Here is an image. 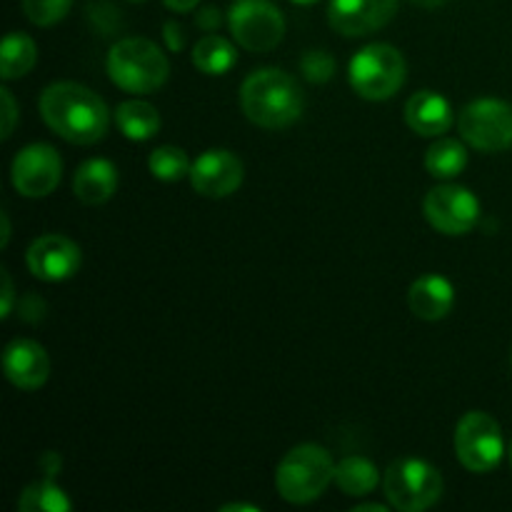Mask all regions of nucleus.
Masks as SVG:
<instances>
[{
  "instance_id": "1",
  "label": "nucleus",
  "mask_w": 512,
  "mask_h": 512,
  "mask_svg": "<svg viewBox=\"0 0 512 512\" xmlns=\"http://www.w3.org/2000/svg\"><path fill=\"white\" fill-rule=\"evenodd\" d=\"M38 105L45 125L73 145H93L108 133L110 110L105 100L73 80L48 85Z\"/></svg>"
},
{
  "instance_id": "2",
  "label": "nucleus",
  "mask_w": 512,
  "mask_h": 512,
  "mask_svg": "<svg viewBox=\"0 0 512 512\" xmlns=\"http://www.w3.org/2000/svg\"><path fill=\"white\" fill-rule=\"evenodd\" d=\"M240 105L250 123L265 130H280L303 115L305 100L293 75L278 68H260L245 78Z\"/></svg>"
},
{
  "instance_id": "3",
  "label": "nucleus",
  "mask_w": 512,
  "mask_h": 512,
  "mask_svg": "<svg viewBox=\"0 0 512 512\" xmlns=\"http://www.w3.org/2000/svg\"><path fill=\"white\" fill-rule=\"evenodd\" d=\"M335 460L323 445L303 443L285 453L275 470V490L290 505L318 500L335 480Z\"/></svg>"
},
{
  "instance_id": "4",
  "label": "nucleus",
  "mask_w": 512,
  "mask_h": 512,
  "mask_svg": "<svg viewBox=\"0 0 512 512\" xmlns=\"http://www.w3.org/2000/svg\"><path fill=\"white\" fill-rule=\"evenodd\" d=\"M110 80L120 90L148 95L168 83L170 63L163 50L148 38H123L110 48L105 60Z\"/></svg>"
},
{
  "instance_id": "5",
  "label": "nucleus",
  "mask_w": 512,
  "mask_h": 512,
  "mask_svg": "<svg viewBox=\"0 0 512 512\" xmlns=\"http://www.w3.org/2000/svg\"><path fill=\"white\" fill-rule=\"evenodd\" d=\"M408 65L403 53L388 43H370L353 55L348 78L365 100H388L403 88Z\"/></svg>"
},
{
  "instance_id": "6",
  "label": "nucleus",
  "mask_w": 512,
  "mask_h": 512,
  "mask_svg": "<svg viewBox=\"0 0 512 512\" xmlns=\"http://www.w3.org/2000/svg\"><path fill=\"white\" fill-rule=\"evenodd\" d=\"M385 498L400 512L430 510L443 495V475L420 458H400L385 470Z\"/></svg>"
},
{
  "instance_id": "7",
  "label": "nucleus",
  "mask_w": 512,
  "mask_h": 512,
  "mask_svg": "<svg viewBox=\"0 0 512 512\" xmlns=\"http://www.w3.org/2000/svg\"><path fill=\"white\" fill-rule=\"evenodd\" d=\"M455 455L470 473H490L498 468L505 455V440L498 420L480 410L463 415L455 428Z\"/></svg>"
},
{
  "instance_id": "8",
  "label": "nucleus",
  "mask_w": 512,
  "mask_h": 512,
  "mask_svg": "<svg viewBox=\"0 0 512 512\" xmlns=\"http://www.w3.org/2000/svg\"><path fill=\"white\" fill-rule=\"evenodd\" d=\"M460 138L483 153L512 148V105L498 98H478L460 110Z\"/></svg>"
},
{
  "instance_id": "9",
  "label": "nucleus",
  "mask_w": 512,
  "mask_h": 512,
  "mask_svg": "<svg viewBox=\"0 0 512 512\" xmlns=\"http://www.w3.org/2000/svg\"><path fill=\"white\" fill-rule=\"evenodd\" d=\"M230 33L240 48L268 53L278 48L285 35V18L270 0H235L228 13Z\"/></svg>"
},
{
  "instance_id": "10",
  "label": "nucleus",
  "mask_w": 512,
  "mask_h": 512,
  "mask_svg": "<svg viewBox=\"0 0 512 512\" xmlns=\"http://www.w3.org/2000/svg\"><path fill=\"white\" fill-rule=\"evenodd\" d=\"M425 218L445 235H465L478 225L480 203L463 185H438L425 195Z\"/></svg>"
},
{
  "instance_id": "11",
  "label": "nucleus",
  "mask_w": 512,
  "mask_h": 512,
  "mask_svg": "<svg viewBox=\"0 0 512 512\" xmlns=\"http://www.w3.org/2000/svg\"><path fill=\"white\" fill-rule=\"evenodd\" d=\"M63 178V160L48 143H33L13 158L10 180L23 198H45Z\"/></svg>"
},
{
  "instance_id": "12",
  "label": "nucleus",
  "mask_w": 512,
  "mask_h": 512,
  "mask_svg": "<svg viewBox=\"0 0 512 512\" xmlns=\"http://www.w3.org/2000/svg\"><path fill=\"white\" fill-rule=\"evenodd\" d=\"M243 160L225 148H210L193 160L190 183L205 198H228L243 185Z\"/></svg>"
},
{
  "instance_id": "13",
  "label": "nucleus",
  "mask_w": 512,
  "mask_h": 512,
  "mask_svg": "<svg viewBox=\"0 0 512 512\" xmlns=\"http://www.w3.org/2000/svg\"><path fill=\"white\" fill-rule=\"evenodd\" d=\"M25 263L35 278L45 280V283H60L78 273L83 255L80 248L70 238L58 233L40 235L30 243L28 253H25Z\"/></svg>"
},
{
  "instance_id": "14",
  "label": "nucleus",
  "mask_w": 512,
  "mask_h": 512,
  "mask_svg": "<svg viewBox=\"0 0 512 512\" xmlns=\"http://www.w3.org/2000/svg\"><path fill=\"white\" fill-rule=\"evenodd\" d=\"M398 0H330V28L348 38H360L385 28L395 18Z\"/></svg>"
},
{
  "instance_id": "15",
  "label": "nucleus",
  "mask_w": 512,
  "mask_h": 512,
  "mask_svg": "<svg viewBox=\"0 0 512 512\" xmlns=\"http://www.w3.org/2000/svg\"><path fill=\"white\" fill-rule=\"evenodd\" d=\"M5 378L20 390H38L48 383L50 360L40 343L28 338H18L3 353Z\"/></svg>"
},
{
  "instance_id": "16",
  "label": "nucleus",
  "mask_w": 512,
  "mask_h": 512,
  "mask_svg": "<svg viewBox=\"0 0 512 512\" xmlns=\"http://www.w3.org/2000/svg\"><path fill=\"white\" fill-rule=\"evenodd\" d=\"M405 120L423 138H440L453 125V108L435 90H420L405 105Z\"/></svg>"
},
{
  "instance_id": "17",
  "label": "nucleus",
  "mask_w": 512,
  "mask_h": 512,
  "mask_svg": "<svg viewBox=\"0 0 512 512\" xmlns=\"http://www.w3.org/2000/svg\"><path fill=\"white\" fill-rule=\"evenodd\" d=\"M455 290L443 275H423L408 290V305L420 320H443L453 310Z\"/></svg>"
},
{
  "instance_id": "18",
  "label": "nucleus",
  "mask_w": 512,
  "mask_h": 512,
  "mask_svg": "<svg viewBox=\"0 0 512 512\" xmlns=\"http://www.w3.org/2000/svg\"><path fill=\"white\" fill-rule=\"evenodd\" d=\"M118 188V170L110 160L90 158L75 170L73 193L85 205H103Z\"/></svg>"
},
{
  "instance_id": "19",
  "label": "nucleus",
  "mask_w": 512,
  "mask_h": 512,
  "mask_svg": "<svg viewBox=\"0 0 512 512\" xmlns=\"http://www.w3.org/2000/svg\"><path fill=\"white\" fill-rule=\"evenodd\" d=\"M115 123L125 138L143 143L160 130V113L145 100H125L115 108Z\"/></svg>"
},
{
  "instance_id": "20",
  "label": "nucleus",
  "mask_w": 512,
  "mask_h": 512,
  "mask_svg": "<svg viewBox=\"0 0 512 512\" xmlns=\"http://www.w3.org/2000/svg\"><path fill=\"white\" fill-rule=\"evenodd\" d=\"M335 483L350 498H363V495L373 493L380 483L378 468L370 463L363 455H348L335 468Z\"/></svg>"
},
{
  "instance_id": "21",
  "label": "nucleus",
  "mask_w": 512,
  "mask_h": 512,
  "mask_svg": "<svg viewBox=\"0 0 512 512\" xmlns=\"http://www.w3.org/2000/svg\"><path fill=\"white\" fill-rule=\"evenodd\" d=\"M35 60H38V48H35L30 35H5L3 48H0V75H3V80H18L28 75L33 70Z\"/></svg>"
},
{
  "instance_id": "22",
  "label": "nucleus",
  "mask_w": 512,
  "mask_h": 512,
  "mask_svg": "<svg viewBox=\"0 0 512 512\" xmlns=\"http://www.w3.org/2000/svg\"><path fill=\"white\" fill-rule=\"evenodd\" d=\"M238 60L233 43L223 35H205L193 48V65L205 75H225Z\"/></svg>"
},
{
  "instance_id": "23",
  "label": "nucleus",
  "mask_w": 512,
  "mask_h": 512,
  "mask_svg": "<svg viewBox=\"0 0 512 512\" xmlns=\"http://www.w3.org/2000/svg\"><path fill=\"white\" fill-rule=\"evenodd\" d=\"M465 165H468V150H465V145L460 140L440 138L425 153V168H428V173L433 178H458L465 170Z\"/></svg>"
},
{
  "instance_id": "24",
  "label": "nucleus",
  "mask_w": 512,
  "mask_h": 512,
  "mask_svg": "<svg viewBox=\"0 0 512 512\" xmlns=\"http://www.w3.org/2000/svg\"><path fill=\"white\" fill-rule=\"evenodd\" d=\"M70 508H73V503L65 495V490L58 488L50 478L28 485L18 498L20 512H70Z\"/></svg>"
},
{
  "instance_id": "25",
  "label": "nucleus",
  "mask_w": 512,
  "mask_h": 512,
  "mask_svg": "<svg viewBox=\"0 0 512 512\" xmlns=\"http://www.w3.org/2000/svg\"><path fill=\"white\" fill-rule=\"evenodd\" d=\"M148 168L153 173L155 180H163V183H175V180L190 175L193 163L188 160V153L183 148H175V145H160L150 153Z\"/></svg>"
},
{
  "instance_id": "26",
  "label": "nucleus",
  "mask_w": 512,
  "mask_h": 512,
  "mask_svg": "<svg viewBox=\"0 0 512 512\" xmlns=\"http://www.w3.org/2000/svg\"><path fill=\"white\" fill-rule=\"evenodd\" d=\"M73 8V0H23L25 18L40 28L60 23Z\"/></svg>"
},
{
  "instance_id": "27",
  "label": "nucleus",
  "mask_w": 512,
  "mask_h": 512,
  "mask_svg": "<svg viewBox=\"0 0 512 512\" xmlns=\"http://www.w3.org/2000/svg\"><path fill=\"white\" fill-rule=\"evenodd\" d=\"M300 70H303V78L310 83H328L335 75V58L328 50H308L300 60Z\"/></svg>"
},
{
  "instance_id": "28",
  "label": "nucleus",
  "mask_w": 512,
  "mask_h": 512,
  "mask_svg": "<svg viewBox=\"0 0 512 512\" xmlns=\"http://www.w3.org/2000/svg\"><path fill=\"white\" fill-rule=\"evenodd\" d=\"M0 100H3V133H0V138L8 140L13 135L15 123H18V105H15L13 93L8 88H0Z\"/></svg>"
},
{
  "instance_id": "29",
  "label": "nucleus",
  "mask_w": 512,
  "mask_h": 512,
  "mask_svg": "<svg viewBox=\"0 0 512 512\" xmlns=\"http://www.w3.org/2000/svg\"><path fill=\"white\" fill-rule=\"evenodd\" d=\"M163 40H165V45H168V50H173V53L183 50L185 33H183V28H180V23L168 20V23L163 25Z\"/></svg>"
},
{
  "instance_id": "30",
  "label": "nucleus",
  "mask_w": 512,
  "mask_h": 512,
  "mask_svg": "<svg viewBox=\"0 0 512 512\" xmlns=\"http://www.w3.org/2000/svg\"><path fill=\"white\" fill-rule=\"evenodd\" d=\"M195 23L203 30H208V33H213V30H218L220 23H223V15H220L218 8L208 5V8H200L198 13H195Z\"/></svg>"
},
{
  "instance_id": "31",
  "label": "nucleus",
  "mask_w": 512,
  "mask_h": 512,
  "mask_svg": "<svg viewBox=\"0 0 512 512\" xmlns=\"http://www.w3.org/2000/svg\"><path fill=\"white\" fill-rule=\"evenodd\" d=\"M0 278H3V308H0V318H8L13 313V303H15V288H13V280H10L8 270H0Z\"/></svg>"
},
{
  "instance_id": "32",
  "label": "nucleus",
  "mask_w": 512,
  "mask_h": 512,
  "mask_svg": "<svg viewBox=\"0 0 512 512\" xmlns=\"http://www.w3.org/2000/svg\"><path fill=\"white\" fill-rule=\"evenodd\" d=\"M60 468H63V458H60L58 453H53V450H48V453L40 455V470H43L45 478L53 480L55 475L60 473Z\"/></svg>"
},
{
  "instance_id": "33",
  "label": "nucleus",
  "mask_w": 512,
  "mask_h": 512,
  "mask_svg": "<svg viewBox=\"0 0 512 512\" xmlns=\"http://www.w3.org/2000/svg\"><path fill=\"white\" fill-rule=\"evenodd\" d=\"M165 8L175 10V13H190V10L198 8L200 0H163Z\"/></svg>"
},
{
  "instance_id": "34",
  "label": "nucleus",
  "mask_w": 512,
  "mask_h": 512,
  "mask_svg": "<svg viewBox=\"0 0 512 512\" xmlns=\"http://www.w3.org/2000/svg\"><path fill=\"white\" fill-rule=\"evenodd\" d=\"M388 505H380V503H360L358 508H353V512H388Z\"/></svg>"
},
{
  "instance_id": "35",
  "label": "nucleus",
  "mask_w": 512,
  "mask_h": 512,
  "mask_svg": "<svg viewBox=\"0 0 512 512\" xmlns=\"http://www.w3.org/2000/svg\"><path fill=\"white\" fill-rule=\"evenodd\" d=\"M418 8H425V10H435V8H443L445 3H450V0H413Z\"/></svg>"
},
{
  "instance_id": "36",
  "label": "nucleus",
  "mask_w": 512,
  "mask_h": 512,
  "mask_svg": "<svg viewBox=\"0 0 512 512\" xmlns=\"http://www.w3.org/2000/svg\"><path fill=\"white\" fill-rule=\"evenodd\" d=\"M0 220H3V240H0V245H3V248H8V243H10V218H8V213L0 215Z\"/></svg>"
},
{
  "instance_id": "37",
  "label": "nucleus",
  "mask_w": 512,
  "mask_h": 512,
  "mask_svg": "<svg viewBox=\"0 0 512 512\" xmlns=\"http://www.w3.org/2000/svg\"><path fill=\"white\" fill-rule=\"evenodd\" d=\"M223 512H243V510H250V512H258V508H255V505H245V503H233V505H223V508H220Z\"/></svg>"
},
{
  "instance_id": "38",
  "label": "nucleus",
  "mask_w": 512,
  "mask_h": 512,
  "mask_svg": "<svg viewBox=\"0 0 512 512\" xmlns=\"http://www.w3.org/2000/svg\"><path fill=\"white\" fill-rule=\"evenodd\" d=\"M293 3H298V5H313V3H318V0H293Z\"/></svg>"
},
{
  "instance_id": "39",
  "label": "nucleus",
  "mask_w": 512,
  "mask_h": 512,
  "mask_svg": "<svg viewBox=\"0 0 512 512\" xmlns=\"http://www.w3.org/2000/svg\"><path fill=\"white\" fill-rule=\"evenodd\" d=\"M128 3H145V0H128Z\"/></svg>"
},
{
  "instance_id": "40",
  "label": "nucleus",
  "mask_w": 512,
  "mask_h": 512,
  "mask_svg": "<svg viewBox=\"0 0 512 512\" xmlns=\"http://www.w3.org/2000/svg\"><path fill=\"white\" fill-rule=\"evenodd\" d=\"M510 465H512V445H510Z\"/></svg>"
}]
</instances>
